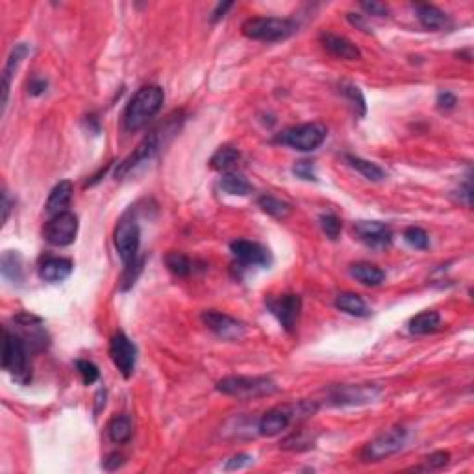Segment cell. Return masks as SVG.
Wrapping results in <instances>:
<instances>
[{
    "label": "cell",
    "mask_w": 474,
    "mask_h": 474,
    "mask_svg": "<svg viewBox=\"0 0 474 474\" xmlns=\"http://www.w3.org/2000/svg\"><path fill=\"white\" fill-rule=\"evenodd\" d=\"M2 276H4L8 282L11 284H21L22 278H24V273H22V258L19 252H13V250H6L2 254Z\"/></svg>",
    "instance_id": "603a6c76"
},
{
    "label": "cell",
    "mask_w": 474,
    "mask_h": 474,
    "mask_svg": "<svg viewBox=\"0 0 474 474\" xmlns=\"http://www.w3.org/2000/svg\"><path fill=\"white\" fill-rule=\"evenodd\" d=\"M76 371L80 373V376H82L85 385L95 384L96 380L101 378V371H99V367H96L95 364L87 361V359H78V361H76Z\"/></svg>",
    "instance_id": "d6a6232c"
},
{
    "label": "cell",
    "mask_w": 474,
    "mask_h": 474,
    "mask_svg": "<svg viewBox=\"0 0 474 474\" xmlns=\"http://www.w3.org/2000/svg\"><path fill=\"white\" fill-rule=\"evenodd\" d=\"M319 39H321L322 47L326 48L328 52L332 54V56H336V58L348 59V62L361 59V52H359V48L356 47L350 39H347L345 36H338V34H332V32H322Z\"/></svg>",
    "instance_id": "e0dca14e"
},
{
    "label": "cell",
    "mask_w": 474,
    "mask_h": 474,
    "mask_svg": "<svg viewBox=\"0 0 474 474\" xmlns=\"http://www.w3.org/2000/svg\"><path fill=\"white\" fill-rule=\"evenodd\" d=\"M2 367L17 380L27 384L30 380V367H28V348L27 341L4 330V347H2Z\"/></svg>",
    "instance_id": "277c9868"
},
{
    "label": "cell",
    "mask_w": 474,
    "mask_h": 474,
    "mask_svg": "<svg viewBox=\"0 0 474 474\" xmlns=\"http://www.w3.org/2000/svg\"><path fill=\"white\" fill-rule=\"evenodd\" d=\"M10 210H11L10 196H8V191H4V193H2V222L8 221V217H10Z\"/></svg>",
    "instance_id": "f6af8a7d"
},
{
    "label": "cell",
    "mask_w": 474,
    "mask_h": 474,
    "mask_svg": "<svg viewBox=\"0 0 474 474\" xmlns=\"http://www.w3.org/2000/svg\"><path fill=\"white\" fill-rule=\"evenodd\" d=\"M319 222H321V228L322 232L326 234L332 241H336L339 237V234H341V221H339L338 217L332 215V213H324V215H321V219H319Z\"/></svg>",
    "instance_id": "e575fe53"
},
{
    "label": "cell",
    "mask_w": 474,
    "mask_h": 474,
    "mask_svg": "<svg viewBox=\"0 0 474 474\" xmlns=\"http://www.w3.org/2000/svg\"><path fill=\"white\" fill-rule=\"evenodd\" d=\"M280 447L284 450H306V448L313 447V439L306 438V433L301 430L299 433H293L289 438H285Z\"/></svg>",
    "instance_id": "836d02e7"
},
{
    "label": "cell",
    "mask_w": 474,
    "mask_h": 474,
    "mask_svg": "<svg viewBox=\"0 0 474 474\" xmlns=\"http://www.w3.org/2000/svg\"><path fill=\"white\" fill-rule=\"evenodd\" d=\"M341 93L347 96L348 101L352 102L354 108H358L359 115L364 117L365 111H367V104H365V96H364V93H361V89H359L358 85L348 84V82H343Z\"/></svg>",
    "instance_id": "4dcf8cb0"
},
{
    "label": "cell",
    "mask_w": 474,
    "mask_h": 474,
    "mask_svg": "<svg viewBox=\"0 0 474 474\" xmlns=\"http://www.w3.org/2000/svg\"><path fill=\"white\" fill-rule=\"evenodd\" d=\"M232 6H234L232 2H219V4H217V8H215V11L211 13V21L217 22L219 19H222V17L227 15V11L230 10Z\"/></svg>",
    "instance_id": "7bdbcfd3"
},
{
    "label": "cell",
    "mask_w": 474,
    "mask_h": 474,
    "mask_svg": "<svg viewBox=\"0 0 474 474\" xmlns=\"http://www.w3.org/2000/svg\"><path fill=\"white\" fill-rule=\"evenodd\" d=\"M295 21L282 17H254L243 22V34L256 41H282L296 32Z\"/></svg>",
    "instance_id": "3957f363"
},
{
    "label": "cell",
    "mask_w": 474,
    "mask_h": 474,
    "mask_svg": "<svg viewBox=\"0 0 474 474\" xmlns=\"http://www.w3.org/2000/svg\"><path fill=\"white\" fill-rule=\"evenodd\" d=\"M448 461H450V454L445 452V450H439V452H433L428 458H424V465L417 467L415 471H438L443 469Z\"/></svg>",
    "instance_id": "d590c367"
},
{
    "label": "cell",
    "mask_w": 474,
    "mask_h": 474,
    "mask_svg": "<svg viewBox=\"0 0 474 474\" xmlns=\"http://www.w3.org/2000/svg\"><path fill=\"white\" fill-rule=\"evenodd\" d=\"M328 130L321 122H306L301 127L289 128L280 136V141L285 143L287 147L301 150V152H311L324 143Z\"/></svg>",
    "instance_id": "52a82bcc"
},
{
    "label": "cell",
    "mask_w": 474,
    "mask_h": 474,
    "mask_svg": "<svg viewBox=\"0 0 474 474\" xmlns=\"http://www.w3.org/2000/svg\"><path fill=\"white\" fill-rule=\"evenodd\" d=\"M113 241L119 256H121L124 267H130L137 261V254H139V245H141V232H139V224L134 217L127 215L122 217L113 234Z\"/></svg>",
    "instance_id": "8992f818"
},
{
    "label": "cell",
    "mask_w": 474,
    "mask_h": 474,
    "mask_svg": "<svg viewBox=\"0 0 474 474\" xmlns=\"http://www.w3.org/2000/svg\"><path fill=\"white\" fill-rule=\"evenodd\" d=\"M169 127L171 121H167V124L164 127V132H161V130H154V132L148 134V136L139 143V147H137L136 150H134V152L117 167L115 178H124V176H128L132 171H136L137 167L148 164V161L158 154L159 148H161V134L167 132V128Z\"/></svg>",
    "instance_id": "ba28073f"
},
{
    "label": "cell",
    "mask_w": 474,
    "mask_h": 474,
    "mask_svg": "<svg viewBox=\"0 0 474 474\" xmlns=\"http://www.w3.org/2000/svg\"><path fill=\"white\" fill-rule=\"evenodd\" d=\"M278 389L273 380L267 376H227L217 384V391L222 395L236 396L241 401L269 396Z\"/></svg>",
    "instance_id": "7a4b0ae2"
},
{
    "label": "cell",
    "mask_w": 474,
    "mask_h": 474,
    "mask_svg": "<svg viewBox=\"0 0 474 474\" xmlns=\"http://www.w3.org/2000/svg\"><path fill=\"white\" fill-rule=\"evenodd\" d=\"M267 308H269L271 313L278 319L280 324H282L287 332H293V330H295L302 310L301 296L282 295L276 296V299H269V301H267Z\"/></svg>",
    "instance_id": "8fae6325"
},
{
    "label": "cell",
    "mask_w": 474,
    "mask_h": 474,
    "mask_svg": "<svg viewBox=\"0 0 474 474\" xmlns=\"http://www.w3.org/2000/svg\"><path fill=\"white\" fill-rule=\"evenodd\" d=\"M47 87H48L47 80L41 78V76H34V78L30 80V84H28V93L32 96H39L47 91Z\"/></svg>",
    "instance_id": "f35d334b"
},
{
    "label": "cell",
    "mask_w": 474,
    "mask_h": 474,
    "mask_svg": "<svg viewBox=\"0 0 474 474\" xmlns=\"http://www.w3.org/2000/svg\"><path fill=\"white\" fill-rule=\"evenodd\" d=\"M73 273V261L67 258H47L39 267V276L45 282H64Z\"/></svg>",
    "instance_id": "ac0fdd59"
},
{
    "label": "cell",
    "mask_w": 474,
    "mask_h": 474,
    "mask_svg": "<svg viewBox=\"0 0 474 474\" xmlns=\"http://www.w3.org/2000/svg\"><path fill=\"white\" fill-rule=\"evenodd\" d=\"M108 436L117 445H124L132 438V422L127 415L113 417L108 424Z\"/></svg>",
    "instance_id": "cb8c5ba5"
},
{
    "label": "cell",
    "mask_w": 474,
    "mask_h": 474,
    "mask_svg": "<svg viewBox=\"0 0 474 474\" xmlns=\"http://www.w3.org/2000/svg\"><path fill=\"white\" fill-rule=\"evenodd\" d=\"M202 322L210 328L211 332L217 333L219 338L228 339V341L241 339L243 333H245V324L241 321H237V319L227 315V313H221V311H204L202 313Z\"/></svg>",
    "instance_id": "7c38bea8"
},
{
    "label": "cell",
    "mask_w": 474,
    "mask_h": 474,
    "mask_svg": "<svg viewBox=\"0 0 474 474\" xmlns=\"http://www.w3.org/2000/svg\"><path fill=\"white\" fill-rule=\"evenodd\" d=\"M347 161L352 169L358 171L361 176H365L371 182H382L385 178L384 169H380L378 165L373 164V161H367V159L358 158V156H347Z\"/></svg>",
    "instance_id": "83f0119b"
},
{
    "label": "cell",
    "mask_w": 474,
    "mask_h": 474,
    "mask_svg": "<svg viewBox=\"0 0 474 474\" xmlns=\"http://www.w3.org/2000/svg\"><path fill=\"white\" fill-rule=\"evenodd\" d=\"M336 306H338L341 311H345V313L354 317H365L369 313L365 301L359 295H356V293H341V295H338Z\"/></svg>",
    "instance_id": "d4e9b609"
},
{
    "label": "cell",
    "mask_w": 474,
    "mask_h": 474,
    "mask_svg": "<svg viewBox=\"0 0 474 474\" xmlns=\"http://www.w3.org/2000/svg\"><path fill=\"white\" fill-rule=\"evenodd\" d=\"M417 19L426 30H441L447 27V15L432 4H417Z\"/></svg>",
    "instance_id": "ffe728a7"
},
{
    "label": "cell",
    "mask_w": 474,
    "mask_h": 474,
    "mask_svg": "<svg viewBox=\"0 0 474 474\" xmlns=\"http://www.w3.org/2000/svg\"><path fill=\"white\" fill-rule=\"evenodd\" d=\"M293 173H295V176H299V178L302 180H317L315 178V171H313V165H311V161H296V165L293 167Z\"/></svg>",
    "instance_id": "8d00e7d4"
},
{
    "label": "cell",
    "mask_w": 474,
    "mask_h": 474,
    "mask_svg": "<svg viewBox=\"0 0 474 474\" xmlns=\"http://www.w3.org/2000/svg\"><path fill=\"white\" fill-rule=\"evenodd\" d=\"M380 391L374 387H364V385H341L330 393V402L336 406H354V404H365L373 402L378 396Z\"/></svg>",
    "instance_id": "9a60e30c"
},
{
    "label": "cell",
    "mask_w": 474,
    "mask_h": 474,
    "mask_svg": "<svg viewBox=\"0 0 474 474\" xmlns=\"http://www.w3.org/2000/svg\"><path fill=\"white\" fill-rule=\"evenodd\" d=\"M354 232L361 243H365L369 248L382 250L387 248L393 241V232L387 224L380 221H359L354 224Z\"/></svg>",
    "instance_id": "4fadbf2b"
},
{
    "label": "cell",
    "mask_w": 474,
    "mask_h": 474,
    "mask_svg": "<svg viewBox=\"0 0 474 474\" xmlns=\"http://www.w3.org/2000/svg\"><path fill=\"white\" fill-rule=\"evenodd\" d=\"M165 95L159 85H145L132 96L124 110V127L130 132H137L158 115L164 106Z\"/></svg>",
    "instance_id": "6da1fadb"
},
{
    "label": "cell",
    "mask_w": 474,
    "mask_h": 474,
    "mask_svg": "<svg viewBox=\"0 0 474 474\" xmlns=\"http://www.w3.org/2000/svg\"><path fill=\"white\" fill-rule=\"evenodd\" d=\"M239 159H241V154H239L237 148L221 147L213 156H211L210 165L211 169L215 171H230L239 164Z\"/></svg>",
    "instance_id": "4316f807"
},
{
    "label": "cell",
    "mask_w": 474,
    "mask_h": 474,
    "mask_svg": "<svg viewBox=\"0 0 474 474\" xmlns=\"http://www.w3.org/2000/svg\"><path fill=\"white\" fill-rule=\"evenodd\" d=\"M252 464V458L248 456V454H237V456H232V458L228 459L227 465H224V469L227 471H237L243 469V467H247V465Z\"/></svg>",
    "instance_id": "74e56055"
},
{
    "label": "cell",
    "mask_w": 474,
    "mask_h": 474,
    "mask_svg": "<svg viewBox=\"0 0 474 474\" xmlns=\"http://www.w3.org/2000/svg\"><path fill=\"white\" fill-rule=\"evenodd\" d=\"M230 250H232L234 258L241 265H259V267H264V265L271 264L269 250L256 241L237 239V241L230 245Z\"/></svg>",
    "instance_id": "5bb4252c"
},
{
    "label": "cell",
    "mask_w": 474,
    "mask_h": 474,
    "mask_svg": "<svg viewBox=\"0 0 474 474\" xmlns=\"http://www.w3.org/2000/svg\"><path fill=\"white\" fill-rule=\"evenodd\" d=\"M32 47L28 43H19L15 47L11 48L10 56H8V62H6L4 73H2V111H6V106H8V99H10V87H11V78L13 74L17 73V69L21 67L22 59L27 58L30 54Z\"/></svg>",
    "instance_id": "2e32d148"
},
{
    "label": "cell",
    "mask_w": 474,
    "mask_h": 474,
    "mask_svg": "<svg viewBox=\"0 0 474 474\" xmlns=\"http://www.w3.org/2000/svg\"><path fill=\"white\" fill-rule=\"evenodd\" d=\"M441 326V315L438 311H422L410 321V332L415 336H428L439 330Z\"/></svg>",
    "instance_id": "44dd1931"
},
{
    "label": "cell",
    "mask_w": 474,
    "mask_h": 474,
    "mask_svg": "<svg viewBox=\"0 0 474 474\" xmlns=\"http://www.w3.org/2000/svg\"><path fill=\"white\" fill-rule=\"evenodd\" d=\"M71 199H73V184L69 180H64V182L54 185V189L48 195L45 210H47V213L50 217L64 213V211H67L69 204H71Z\"/></svg>",
    "instance_id": "d6986e66"
},
{
    "label": "cell",
    "mask_w": 474,
    "mask_h": 474,
    "mask_svg": "<svg viewBox=\"0 0 474 474\" xmlns=\"http://www.w3.org/2000/svg\"><path fill=\"white\" fill-rule=\"evenodd\" d=\"M76 234H78V217L71 211H64V213L50 217V221L45 227V237L54 247L73 245Z\"/></svg>",
    "instance_id": "9c48e42d"
},
{
    "label": "cell",
    "mask_w": 474,
    "mask_h": 474,
    "mask_svg": "<svg viewBox=\"0 0 474 474\" xmlns=\"http://www.w3.org/2000/svg\"><path fill=\"white\" fill-rule=\"evenodd\" d=\"M258 204H259V208L267 213V215L274 217V219H285V217L291 213V206L287 204V202L276 199V196H271V195L259 196Z\"/></svg>",
    "instance_id": "f1b7e54d"
},
{
    "label": "cell",
    "mask_w": 474,
    "mask_h": 474,
    "mask_svg": "<svg viewBox=\"0 0 474 474\" xmlns=\"http://www.w3.org/2000/svg\"><path fill=\"white\" fill-rule=\"evenodd\" d=\"M458 104L456 96L450 91H441L438 95V108L439 110H452L454 106Z\"/></svg>",
    "instance_id": "60d3db41"
},
{
    "label": "cell",
    "mask_w": 474,
    "mask_h": 474,
    "mask_svg": "<svg viewBox=\"0 0 474 474\" xmlns=\"http://www.w3.org/2000/svg\"><path fill=\"white\" fill-rule=\"evenodd\" d=\"M219 185L224 193L234 196H247L252 193V185L247 178H243L241 174H224Z\"/></svg>",
    "instance_id": "484cf974"
},
{
    "label": "cell",
    "mask_w": 474,
    "mask_h": 474,
    "mask_svg": "<svg viewBox=\"0 0 474 474\" xmlns=\"http://www.w3.org/2000/svg\"><path fill=\"white\" fill-rule=\"evenodd\" d=\"M361 8H364L369 15H376V17H385L387 15V6L382 4V2H361Z\"/></svg>",
    "instance_id": "ab89813d"
},
{
    "label": "cell",
    "mask_w": 474,
    "mask_h": 474,
    "mask_svg": "<svg viewBox=\"0 0 474 474\" xmlns=\"http://www.w3.org/2000/svg\"><path fill=\"white\" fill-rule=\"evenodd\" d=\"M122 465V456L121 454H110L108 458L104 459V467L108 471H113L117 469V467H121Z\"/></svg>",
    "instance_id": "ee69618b"
},
{
    "label": "cell",
    "mask_w": 474,
    "mask_h": 474,
    "mask_svg": "<svg viewBox=\"0 0 474 474\" xmlns=\"http://www.w3.org/2000/svg\"><path fill=\"white\" fill-rule=\"evenodd\" d=\"M110 358L117 371L124 376L130 378L136 369V359H137V348L130 339L122 332H117L110 341Z\"/></svg>",
    "instance_id": "30bf717a"
},
{
    "label": "cell",
    "mask_w": 474,
    "mask_h": 474,
    "mask_svg": "<svg viewBox=\"0 0 474 474\" xmlns=\"http://www.w3.org/2000/svg\"><path fill=\"white\" fill-rule=\"evenodd\" d=\"M404 239H406V243L410 247L417 248V250H426L428 245H430V237H428V234L419 227L406 228Z\"/></svg>",
    "instance_id": "1f68e13d"
},
{
    "label": "cell",
    "mask_w": 474,
    "mask_h": 474,
    "mask_svg": "<svg viewBox=\"0 0 474 474\" xmlns=\"http://www.w3.org/2000/svg\"><path fill=\"white\" fill-rule=\"evenodd\" d=\"M347 19L350 21V24L358 27L359 30H364V32H371L369 27H367V22H365L364 15H359V13H347Z\"/></svg>",
    "instance_id": "b9f144b4"
},
{
    "label": "cell",
    "mask_w": 474,
    "mask_h": 474,
    "mask_svg": "<svg viewBox=\"0 0 474 474\" xmlns=\"http://www.w3.org/2000/svg\"><path fill=\"white\" fill-rule=\"evenodd\" d=\"M350 274L354 278L361 282L364 285H369V287H376L384 282L385 274L384 271L376 267L373 264H367V261H361V264H354L350 267Z\"/></svg>",
    "instance_id": "7402d4cb"
},
{
    "label": "cell",
    "mask_w": 474,
    "mask_h": 474,
    "mask_svg": "<svg viewBox=\"0 0 474 474\" xmlns=\"http://www.w3.org/2000/svg\"><path fill=\"white\" fill-rule=\"evenodd\" d=\"M408 441V430L404 426H393L385 430L380 436L365 445L361 450L364 461H380V459L389 458L393 454L401 452Z\"/></svg>",
    "instance_id": "5b68a950"
},
{
    "label": "cell",
    "mask_w": 474,
    "mask_h": 474,
    "mask_svg": "<svg viewBox=\"0 0 474 474\" xmlns=\"http://www.w3.org/2000/svg\"><path fill=\"white\" fill-rule=\"evenodd\" d=\"M165 264H167L171 273L176 274V276H187L193 271L191 259L182 252H169L165 256Z\"/></svg>",
    "instance_id": "f546056e"
}]
</instances>
